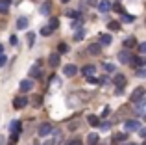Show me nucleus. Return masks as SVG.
Listing matches in <instances>:
<instances>
[{
  "label": "nucleus",
  "mask_w": 146,
  "mask_h": 145,
  "mask_svg": "<svg viewBox=\"0 0 146 145\" xmlns=\"http://www.w3.org/2000/svg\"><path fill=\"white\" fill-rule=\"evenodd\" d=\"M131 102L133 104H139V102H144V87H137L131 93Z\"/></svg>",
  "instance_id": "f257e3e1"
},
{
  "label": "nucleus",
  "mask_w": 146,
  "mask_h": 145,
  "mask_svg": "<svg viewBox=\"0 0 146 145\" xmlns=\"http://www.w3.org/2000/svg\"><path fill=\"white\" fill-rule=\"evenodd\" d=\"M124 128H126L128 132L139 130V128H141V121H137V119H129V121H126V123H124Z\"/></svg>",
  "instance_id": "f03ea898"
},
{
  "label": "nucleus",
  "mask_w": 146,
  "mask_h": 145,
  "mask_svg": "<svg viewBox=\"0 0 146 145\" xmlns=\"http://www.w3.org/2000/svg\"><path fill=\"white\" fill-rule=\"evenodd\" d=\"M118 62L120 63H129L131 62V52H129L128 48H122V50L118 52Z\"/></svg>",
  "instance_id": "7ed1b4c3"
},
{
  "label": "nucleus",
  "mask_w": 146,
  "mask_h": 145,
  "mask_svg": "<svg viewBox=\"0 0 146 145\" xmlns=\"http://www.w3.org/2000/svg\"><path fill=\"white\" fill-rule=\"evenodd\" d=\"M26 106H28V97H24V95H22V97H17L13 101V108H17V110H22V108H26Z\"/></svg>",
  "instance_id": "20e7f679"
},
{
  "label": "nucleus",
  "mask_w": 146,
  "mask_h": 145,
  "mask_svg": "<svg viewBox=\"0 0 146 145\" xmlns=\"http://www.w3.org/2000/svg\"><path fill=\"white\" fill-rule=\"evenodd\" d=\"M33 86H35V84H33V80L26 78V80H22V82H21V91H22V93H28V91L33 89Z\"/></svg>",
  "instance_id": "39448f33"
},
{
  "label": "nucleus",
  "mask_w": 146,
  "mask_h": 145,
  "mask_svg": "<svg viewBox=\"0 0 146 145\" xmlns=\"http://www.w3.org/2000/svg\"><path fill=\"white\" fill-rule=\"evenodd\" d=\"M30 78H37V80H43V71L39 69V65H33L30 69Z\"/></svg>",
  "instance_id": "423d86ee"
},
{
  "label": "nucleus",
  "mask_w": 146,
  "mask_h": 145,
  "mask_svg": "<svg viewBox=\"0 0 146 145\" xmlns=\"http://www.w3.org/2000/svg\"><path fill=\"white\" fill-rule=\"evenodd\" d=\"M50 132H52V125H50V123H43V125L39 127V136H41V138L48 136Z\"/></svg>",
  "instance_id": "0eeeda50"
},
{
  "label": "nucleus",
  "mask_w": 146,
  "mask_h": 145,
  "mask_svg": "<svg viewBox=\"0 0 146 145\" xmlns=\"http://www.w3.org/2000/svg\"><path fill=\"white\" fill-rule=\"evenodd\" d=\"M129 63H131L133 67L143 69V67H144V58H143V56H131V62H129Z\"/></svg>",
  "instance_id": "6e6552de"
},
{
  "label": "nucleus",
  "mask_w": 146,
  "mask_h": 145,
  "mask_svg": "<svg viewBox=\"0 0 146 145\" xmlns=\"http://www.w3.org/2000/svg\"><path fill=\"white\" fill-rule=\"evenodd\" d=\"M111 41H113V37L109 34H100V47H107V45H111Z\"/></svg>",
  "instance_id": "1a4fd4ad"
},
{
  "label": "nucleus",
  "mask_w": 146,
  "mask_h": 145,
  "mask_svg": "<svg viewBox=\"0 0 146 145\" xmlns=\"http://www.w3.org/2000/svg\"><path fill=\"white\" fill-rule=\"evenodd\" d=\"M48 65L50 67H57L59 65V54H57V52H52V54L48 56Z\"/></svg>",
  "instance_id": "9d476101"
},
{
  "label": "nucleus",
  "mask_w": 146,
  "mask_h": 145,
  "mask_svg": "<svg viewBox=\"0 0 146 145\" xmlns=\"http://www.w3.org/2000/svg\"><path fill=\"white\" fill-rule=\"evenodd\" d=\"M98 9L102 11V13H107V11L111 9V2L109 0H100L98 2Z\"/></svg>",
  "instance_id": "9b49d317"
},
{
  "label": "nucleus",
  "mask_w": 146,
  "mask_h": 145,
  "mask_svg": "<svg viewBox=\"0 0 146 145\" xmlns=\"http://www.w3.org/2000/svg\"><path fill=\"white\" fill-rule=\"evenodd\" d=\"M115 84H117V86L122 89V87L126 86V76L120 75V72H117V75H115Z\"/></svg>",
  "instance_id": "f8f14e48"
},
{
  "label": "nucleus",
  "mask_w": 146,
  "mask_h": 145,
  "mask_svg": "<svg viewBox=\"0 0 146 145\" xmlns=\"http://www.w3.org/2000/svg\"><path fill=\"white\" fill-rule=\"evenodd\" d=\"M28 22H30V19H26V17H19V19H17V28H19V30L28 28Z\"/></svg>",
  "instance_id": "ddd939ff"
},
{
  "label": "nucleus",
  "mask_w": 146,
  "mask_h": 145,
  "mask_svg": "<svg viewBox=\"0 0 146 145\" xmlns=\"http://www.w3.org/2000/svg\"><path fill=\"white\" fill-rule=\"evenodd\" d=\"M9 132H11V134H19V132H21V121H11Z\"/></svg>",
  "instance_id": "4468645a"
},
{
  "label": "nucleus",
  "mask_w": 146,
  "mask_h": 145,
  "mask_svg": "<svg viewBox=\"0 0 146 145\" xmlns=\"http://www.w3.org/2000/svg\"><path fill=\"white\" fill-rule=\"evenodd\" d=\"M100 52H102V47H100L98 43H93V45H89V54H93V56H98Z\"/></svg>",
  "instance_id": "2eb2a0df"
},
{
  "label": "nucleus",
  "mask_w": 146,
  "mask_h": 145,
  "mask_svg": "<svg viewBox=\"0 0 146 145\" xmlns=\"http://www.w3.org/2000/svg\"><path fill=\"white\" fill-rule=\"evenodd\" d=\"M63 72H65V76H74L76 72H78V67L76 65H67L63 69Z\"/></svg>",
  "instance_id": "dca6fc26"
},
{
  "label": "nucleus",
  "mask_w": 146,
  "mask_h": 145,
  "mask_svg": "<svg viewBox=\"0 0 146 145\" xmlns=\"http://www.w3.org/2000/svg\"><path fill=\"white\" fill-rule=\"evenodd\" d=\"M94 71H96V67H94V65H85L82 69V72H83V76H85V78H87V76H93Z\"/></svg>",
  "instance_id": "f3484780"
},
{
  "label": "nucleus",
  "mask_w": 146,
  "mask_h": 145,
  "mask_svg": "<svg viewBox=\"0 0 146 145\" xmlns=\"http://www.w3.org/2000/svg\"><path fill=\"white\" fill-rule=\"evenodd\" d=\"M9 4H11V0H0V15L7 13V9H9Z\"/></svg>",
  "instance_id": "a211bd4d"
},
{
  "label": "nucleus",
  "mask_w": 146,
  "mask_h": 145,
  "mask_svg": "<svg viewBox=\"0 0 146 145\" xmlns=\"http://www.w3.org/2000/svg\"><path fill=\"white\" fill-rule=\"evenodd\" d=\"M87 123H89L91 127H98L100 125V117L98 115H87Z\"/></svg>",
  "instance_id": "6ab92c4d"
},
{
  "label": "nucleus",
  "mask_w": 146,
  "mask_h": 145,
  "mask_svg": "<svg viewBox=\"0 0 146 145\" xmlns=\"http://www.w3.org/2000/svg\"><path fill=\"white\" fill-rule=\"evenodd\" d=\"M96 143H98V134L93 132V134L87 136V145H96Z\"/></svg>",
  "instance_id": "aec40b11"
},
{
  "label": "nucleus",
  "mask_w": 146,
  "mask_h": 145,
  "mask_svg": "<svg viewBox=\"0 0 146 145\" xmlns=\"http://www.w3.org/2000/svg\"><path fill=\"white\" fill-rule=\"evenodd\" d=\"M68 52V45L67 43H59L57 45V54H67Z\"/></svg>",
  "instance_id": "412c9836"
},
{
  "label": "nucleus",
  "mask_w": 146,
  "mask_h": 145,
  "mask_svg": "<svg viewBox=\"0 0 146 145\" xmlns=\"http://www.w3.org/2000/svg\"><path fill=\"white\" fill-rule=\"evenodd\" d=\"M111 9L117 11V13H122V15L126 13V11H124V6H122V4H111Z\"/></svg>",
  "instance_id": "4be33fe9"
},
{
  "label": "nucleus",
  "mask_w": 146,
  "mask_h": 145,
  "mask_svg": "<svg viewBox=\"0 0 146 145\" xmlns=\"http://www.w3.org/2000/svg\"><path fill=\"white\" fill-rule=\"evenodd\" d=\"M52 32H54V30L50 28V26H43V28H41V36H44V37L52 36Z\"/></svg>",
  "instance_id": "5701e85b"
},
{
  "label": "nucleus",
  "mask_w": 146,
  "mask_h": 145,
  "mask_svg": "<svg viewBox=\"0 0 146 145\" xmlns=\"http://www.w3.org/2000/svg\"><path fill=\"white\" fill-rule=\"evenodd\" d=\"M135 43H137L135 37H126V39H124V47H126V48H128V47H133Z\"/></svg>",
  "instance_id": "b1692460"
},
{
  "label": "nucleus",
  "mask_w": 146,
  "mask_h": 145,
  "mask_svg": "<svg viewBox=\"0 0 146 145\" xmlns=\"http://www.w3.org/2000/svg\"><path fill=\"white\" fill-rule=\"evenodd\" d=\"M107 28H109V30H120V22L111 21V22H107Z\"/></svg>",
  "instance_id": "393cba45"
},
{
  "label": "nucleus",
  "mask_w": 146,
  "mask_h": 145,
  "mask_svg": "<svg viewBox=\"0 0 146 145\" xmlns=\"http://www.w3.org/2000/svg\"><path fill=\"white\" fill-rule=\"evenodd\" d=\"M122 21H124V22H128V24H129V22H133V21H135V15H128V13H124Z\"/></svg>",
  "instance_id": "a878e982"
},
{
  "label": "nucleus",
  "mask_w": 146,
  "mask_h": 145,
  "mask_svg": "<svg viewBox=\"0 0 146 145\" xmlns=\"http://www.w3.org/2000/svg\"><path fill=\"white\" fill-rule=\"evenodd\" d=\"M33 41H35V34L28 32V47H33Z\"/></svg>",
  "instance_id": "bb28decb"
},
{
  "label": "nucleus",
  "mask_w": 146,
  "mask_h": 145,
  "mask_svg": "<svg viewBox=\"0 0 146 145\" xmlns=\"http://www.w3.org/2000/svg\"><path fill=\"white\" fill-rule=\"evenodd\" d=\"M50 28H52V30H56L57 28V26H59V19H50Z\"/></svg>",
  "instance_id": "cd10ccee"
},
{
  "label": "nucleus",
  "mask_w": 146,
  "mask_h": 145,
  "mask_svg": "<svg viewBox=\"0 0 146 145\" xmlns=\"http://www.w3.org/2000/svg\"><path fill=\"white\" fill-rule=\"evenodd\" d=\"M41 13H43V15H48L50 13V4L48 2L44 4V6H41Z\"/></svg>",
  "instance_id": "c85d7f7f"
},
{
  "label": "nucleus",
  "mask_w": 146,
  "mask_h": 145,
  "mask_svg": "<svg viewBox=\"0 0 146 145\" xmlns=\"http://www.w3.org/2000/svg\"><path fill=\"white\" fill-rule=\"evenodd\" d=\"M83 24V19H76V21H72V28H80V26H82Z\"/></svg>",
  "instance_id": "c756f323"
},
{
  "label": "nucleus",
  "mask_w": 146,
  "mask_h": 145,
  "mask_svg": "<svg viewBox=\"0 0 146 145\" xmlns=\"http://www.w3.org/2000/svg\"><path fill=\"white\" fill-rule=\"evenodd\" d=\"M83 34H85L83 30H78V32H76V36H74V41H82L83 39Z\"/></svg>",
  "instance_id": "7c9ffc66"
},
{
  "label": "nucleus",
  "mask_w": 146,
  "mask_h": 145,
  "mask_svg": "<svg viewBox=\"0 0 146 145\" xmlns=\"http://www.w3.org/2000/svg\"><path fill=\"white\" fill-rule=\"evenodd\" d=\"M126 138H128V136L120 132V134H117V136H115V142H126Z\"/></svg>",
  "instance_id": "2f4dec72"
},
{
  "label": "nucleus",
  "mask_w": 146,
  "mask_h": 145,
  "mask_svg": "<svg viewBox=\"0 0 146 145\" xmlns=\"http://www.w3.org/2000/svg\"><path fill=\"white\" fill-rule=\"evenodd\" d=\"M65 13L68 15V17H74V19H80V15H78V11H72V9H67Z\"/></svg>",
  "instance_id": "473e14b6"
},
{
  "label": "nucleus",
  "mask_w": 146,
  "mask_h": 145,
  "mask_svg": "<svg viewBox=\"0 0 146 145\" xmlns=\"http://www.w3.org/2000/svg\"><path fill=\"white\" fill-rule=\"evenodd\" d=\"M104 69H106L107 72H113L115 71V65H113V63H104Z\"/></svg>",
  "instance_id": "72a5a7b5"
},
{
  "label": "nucleus",
  "mask_w": 146,
  "mask_h": 145,
  "mask_svg": "<svg viewBox=\"0 0 146 145\" xmlns=\"http://www.w3.org/2000/svg\"><path fill=\"white\" fill-rule=\"evenodd\" d=\"M98 127H100V128H102V130H104V132H106V130H109V128H111V123H107V121H106V123H100V125H98Z\"/></svg>",
  "instance_id": "f704fd0d"
},
{
  "label": "nucleus",
  "mask_w": 146,
  "mask_h": 145,
  "mask_svg": "<svg viewBox=\"0 0 146 145\" xmlns=\"http://www.w3.org/2000/svg\"><path fill=\"white\" fill-rule=\"evenodd\" d=\"M87 82L89 84H98V78L96 76H87Z\"/></svg>",
  "instance_id": "c9c22d12"
},
{
  "label": "nucleus",
  "mask_w": 146,
  "mask_h": 145,
  "mask_svg": "<svg viewBox=\"0 0 146 145\" xmlns=\"http://www.w3.org/2000/svg\"><path fill=\"white\" fill-rule=\"evenodd\" d=\"M139 52H141V54L146 52V43H139Z\"/></svg>",
  "instance_id": "e433bc0d"
},
{
  "label": "nucleus",
  "mask_w": 146,
  "mask_h": 145,
  "mask_svg": "<svg viewBox=\"0 0 146 145\" xmlns=\"http://www.w3.org/2000/svg\"><path fill=\"white\" fill-rule=\"evenodd\" d=\"M6 63H7V58H6V56H0V67H4V65H6Z\"/></svg>",
  "instance_id": "4c0bfd02"
},
{
  "label": "nucleus",
  "mask_w": 146,
  "mask_h": 145,
  "mask_svg": "<svg viewBox=\"0 0 146 145\" xmlns=\"http://www.w3.org/2000/svg\"><path fill=\"white\" fill-rule=\"evenodd\" d=\"M9 43H11V45H17V43H19L17 36H11V37H9Z\"/></svg>",
  "instance_id": "58836bf2"
},
{
  "label": "nucleus",
  "mask_w": 146,
  "mask_h": 145,
  "mask_svg": "<svg viewBox=\"0 0 146 145\" xmlns=\"http://www.w3.org/2000/svg\"><path fill=\"white\" fill-rule=\"evenodd\" d=\"M9 140H11V143L19 142V134H11V136H9Z\"/></svg>",
  "instance_id": "ea45409f"
},
{
  "label": "nucleus",
  "mask_w": 146,
  "mask_h": 145,
  "mask_svg": "<svg viewBox=\"0 0 146 145\" xmlns=\"http://www.w3.org/2000/svg\"><path fill=\"white\" fill-rule=\"evenodd\" d=\"M67 145H80V140H68Z\"/></svg>",
  "instance_id": "a19ab883"
},
{
  "label": "nucleus",
  "mask_w": 146,
  "mask_h": 145,
  "mask_svg": "<svg viewBox=\"0 0 146 145\" xmlns=\"http://www.w3.org/2000/svg\"><path fill=\"white\" fill-rule=\"evenodd\" d=\"M109 112H111V110L106 106V108H104V112H102V117H107V115H109Z\"/></svg>",
  "instance_id": "79ce46f5"
},
{
  "label": "nucleus",
  "mask_w": 146,
  "mask_h": 145,
  "mask_svg": "<svg viewBox=\"0 0 146 145\" xmlns=\"http://www.w3.org/2000/svg\"><path fill=\"white\" fill-rule=\"evenodd\" d=\"M4 54V47H2V45H0V56H2Z\"/></svg>",
  "instance_id": "37998d69"
},
{
  "label": "nucleus",
  "mask_w": 146,
  "mask_h": 145,
  "mask_svg": "<svg viewBox=\"0 0 146 145\" xmlns=\"http://www.w3.org/2000/svg\"><path fill=\"white\" fill-rule=\"evenodd\" d=\"M44 145H54V140H52V142H46V143H44Z\"/></svg>",
  "instance_id": "c03bdc74"
},
{
  "label": "nucleus",
  "mask_w": 146,
  "mask_h": 145,
  "mask_svg": "<svg viewBox=\"0 0 146 145\" xmlns=\"http://www.w3.org/2000/svg\"><path fill=\"white\" fill-rule=\"evenodd\" d=\"M0 145H4V138H2V136H0Z\"/></svg>",
  "instance_id": "a18cd8bd"
},
{
  "label": "nucleus",
  "mask_w": 146,
  "mask_h": 145,
  "mask_svg": "<svg viewBox=\"0 0 146 145\" xmlns=\"http://www.w3.org/2000/svg\"><path fill=\"white\" fill-rule=\"evenodd\" d=\"M61 2H70V0H61Z\"/></svg>",
  "instance_id": "49530a36"
},
{
  "label": "nucleus",
  "mask_w": 146,
  "mask_h": 145,
  "mask_svg": "<svg viewBox=\"0 0 146 145\" xmlns=\"http://www.w3.org/2000/svg\"><path fill=\"white\" fill-rule=\"evenodd\" d=\"M124 145H133V143H124Z\"/></svg>",
  "instance_id": "de8ad7c7"
}]
</instances>
